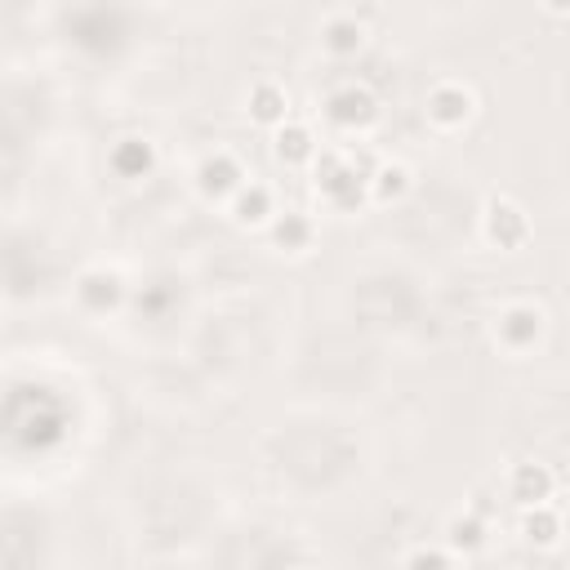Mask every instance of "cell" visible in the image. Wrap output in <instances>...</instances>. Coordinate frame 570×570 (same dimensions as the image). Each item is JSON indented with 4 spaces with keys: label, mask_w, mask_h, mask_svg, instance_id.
I'll use <instances>...</instances> for the list:
<instances>
[{
    "label": "cell",
    "mask_w": 570,
    "mask_h": 570,
    "mask_svg": "<svg viewBox=\"0 0 570 570\" xmlns=\"http://www.w3.org/2000/svg\"><path fill=\"white\" fill-rule=\"evenodd\" d=\"M71 294H76V307H80L85 316H107V312H120L129 285H125V276H120L116 267L94 263V267H85V272L71 281Z\"/></svg>",
    "instance_id": "5"
},
{
    "label": "cell",
    "mask_w": 570,
    "mask_h": 570,
    "mask_svg": "<svg viewBox=\"0 0 570 570\" xmlns=\"http://www.w3.org/2000/svg\"><path fill=\"white\" fill-rule=\"evenodd\" d=\"M245 111H249L254 125H263V129L272 134L276 125H285V120L294 116V98H289L285 80H276V76H258V80L245 89Z\"/></svg>",
    "instance_id": "11"
},
{
    "label": "cell",
    "mask_w": 570,
    "mask_h": 570,
    "mask_svg": "<svg viewBox=\"0 0 570 570\" xmlns=\"http://www.w3.org/2000/svg\"><path fill=\"white\" fill-rule=\"evenodd\" d=\"M156 165H160V151H156V142H151L147 134H120V138L107 147V169H111L116 178H125V183L151 178Z\"/></svg>",
    "instance_id": "9"
},
{
    "label": "cell",
    "mask_w": 570,
    "mask_h": 570,
    "mask_svg": "<svg viewBox=\"0 0 570 570\" xmlns=\"http://www.w3.org/2000/svg\"><path fill=\"white\" fill-rule=\"evenodd\" d=\"M521 539L534 543V548H552L561 539V508L557 503L521 508Z\"/></svg>",
    "instance_id": "17"
},
{
    "label": "cell",
    "mask_w": 570,
    "mask_h": 570,
    "mask_svg": "<svg viewBox=\"0 0 570 570\" xmlns=\"http://www.w3.org/2000/svg\"><path fill=\"white\" fill-rule=\"evenodd\" d=\"M321 116L338 134H365L379 120V98H374V89L365 80H334L321 94Z\"/></svg>",
    "instance_id": "2"
},
{
    "label": "cell",
    "mask_w": 570,
    "mask_h": 570,
    "mask_svg": "<svg viewBox=\"0 0 570 570\" xmlns=\"http://www.w3.org/2000/svg\"><path fill=\"white\" fill-rule=\"evenodd\" d=\"M196 191L205 196V200H232V191L249 178V169H245V160L232 151V147H214V151H205L200 160H196Z\"/></svg>",
    "instance_id": "6"
},
{
    "label": "cell",
    "mask_w": 570,
    "mask_h": 570,
    "mask_svg": "<svg viewBox=\"0 0 570 570\" xmlns=\"http://www.w3.org/2000/svg\"><path fill=\"white\" fill-rule=\"evenodd\" d=\"M401 570H454V557L441 543H414L401 557Z\"/></svg>",
    "instance_id": "18"
},
{
    "label": "cell",
    "mask_w": 570,
    "mask_h": 570,
    "mask_svg": "<svg viewBox=\"0 0 570 570\" xmlns=\"http://www.w3.org/2000/svg\"><path fill=\"white\" fill-rule=\"evenodd\" d=\"M423 116H428L432 129L454 134V129H463V125L476 116V89L463 85V80H454V76H445V80H436V85L428 89Z\"/></svg>",
    "instance_id": "4"
},
{
    "label": "cell",
    "mask_w": 570,
    "mask_h": 570,
    "mask_svg": "<svg viewBox=\"0 0 570 570\" xmlns=\"http://www.w3.org/2000/svg\"><path fill=\"white\" fill-rule=\"evenodd\" d=\"M508 499L517 508H534V503H552L557 499V472L548 463H534V459H517L508 468V481H503Z\"/></svg>",
    "instance_id": "10"
},
{
    "label": "cell",
    "mask_w": 570,
    "mask_h": 570,
    "mask_svg": "<svg viewBox=\"0 0 570 570\" xmlns=\"http://www.w3.org/2000/svg\"><path fill=\"white\" fill-rule=\"evenodd\" d=\"M276 209H281V205H276V191H272L263 178H254V174H249V178L232 191V200H227V214H232V223H240V227H267Z\"/></svg>",
    "instance_id": "12"
},
{
    "label": "cell",
    "mask_w": 570,
    "mask_h": 570,
    "mask_svg": "<svg viewBox=\"0 0 570 570\" xmlns=\"http://www.w3.org/2000/svg\"><path fill=\"white\" fill-rule=\"evenodd\" d=\"M374 9H330L321 18V49L330 58H352L365 49V36H370V22Z\"/></svg>",
    "instance_id": "8"
},
{
    "label": "cell",
    "mask_w": 570,
    "mask_h": 570,
    "mask_svg": "<svg viewBox=\"0 0 570 570\" xmlns=\"http://www.w3.org/2000/svg\"><path fill=\"white\" fill-rule=\"evenodd\" d=\"M321 151V138H316V129H312V120H303V116H289L285 125H276L272 129V156L281 160V165H312V156Z\"/></svg>",
    "instance_id": "13"
},
{
    "label": "cell",
    "mask_w": 570,
    "mask_h": 570,
    "mask_svg": "<svg viewBox=\"0 0 570 570\" xmlns=\"http://www.w3.org/2000/svg\"><path fill=\"white\" fill-rule=\"evenodd\" d=\"M312 183L321 191V200L334 209V214H356L370 196H365V183L356 178V169L347 165L343 147H321L312 156Z\"/></svg>",
    "instance_id": "1"
},
{
    "label": "cell",
    "mask_w": 570,
    "mask_h": 570,
    "mask_svg": "<svg viewBox=\"0 0 570 570\" xmlns=\"http://www.w3.org/2000/svg\"><path fill=\"white\" fill-rule=\"evenodd\" d=\"M530 236H534V223H530V214H525V205L517 196H508V191L485 196V205H481V240L490 249L517 254V249L530 245Z\"/></svg>",
    "instance_id": "3"
},
{
    "label": "cell",
    "mask_w": 570,
    "mask_h": 570,
    "mask_svg": "<svg viewBox=\"0 0 570 570\" xmlns=\"http://www.w3.org/2000/svg\"><path fill=\"white\" fill-rule=\"evenodd\" d=\"M543 330H548V316H543V307H534V303H508V307H499V316H494V343H499L503 352H512V356L539 347Z\"/></svg>",
    "instance_id": "7"
},
{
    "label": "cell",
    "mask_w": 570,
    "mask_h": 570,
    "mask_svg": "<svg viewBox=\"0 0 570 570\" xmlns=\"http://www.w3.org/2000/svg\"><path fill=\"white\" fill-rule=\"evenodd\" d=\"M441 534H445L441 548H445L450 557H476V552L490 543V517H481L476 508H463V512H454V517L445 521Z\"/></svg>",
    "instance_id": "14"
},
{
    "label": "cell",
    "mask_w": 570,
    "mask_h": 570,
    "mask_svg": "<svg viewBox=\"0 0 570 570\" xmlns=\"http://www.w3.org/2000/svg\"><path fill=\"white\" fill-rule=\"evenodd\" d=\"M267 240H272L276 249H285V254H303V249H312V240H316V218H312L307 209H298V205L276 209L272 223H267Z\"/></svg>",
    "instance_id": "15"
},
{
    "label": "cell",
    "mask_w": 570,
    "mask_h": 570,
    "mask_svg": "<svg viewBox=\"0 0 570 570\" xmlns=\"http://www.w3.org/2000/svg\"><path fill=\"white\" fill-rule=\"evenodd\" d=\"M410 187H414L410 165H405V160H387V156H379V165H374V174H370V183H365V196H370L374 205H392V200H401Z\"/></svg>",
    "instance_id": "16"
}]
</instances>
